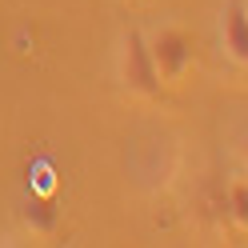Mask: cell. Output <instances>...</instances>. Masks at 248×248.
<instances>
[{
    "instance_id": "obj_1",
    "label": "cell",
    "mask_w": 248,
    "mask_h": 248,
    "mask_svg": "<svg viewBox=\"0 0 248 248\" xmlns=\"http://www.w3.org/2000/svg\"><path fill=\"white\" fill-rule=\"evenodd\" d=\"M120 80L128 92H136L144 100H156L164 88L156 64H152V52H148V36L136 32V28L124 32V40H120Z\"/></svg>"
},
{
    "instance_id": "obj_2",
    "label": "cell",
    "mask_w": 248,
    "mask_h": 248,
    "mask_svg": "<svg viewBox=\"0 0 248 248\" xmlns=\"http://www.w3.org/2000/svg\"><path fill=\"white\" fill-rule=\"evenodd\" d=\"M148 52H152V64H156L164 84L180 80L188 72V64H192V40L176 24H160L156 32H148Z\"/></svg>"
},
{
    "instance_id": "obj_3",
    "label": "cell",
    "mask_w": 248,
    "mask_h": 248,
    "mask_svg": "<svg viewBox=\"0 0 248 248\" xmlns=\"http://www.w3.org/2000/svg\"><path fill=\"white\" fill-rule=\"evenodd\" d=\"M220 48L232 64L248 68V0L220 4Z\"/></svg>"
},
{
    "instance_id": "obj_4",
    "label": "cell",
    "mask_w": 248,
    "mask_h": 248,
    "mask_svg": "<svg viewBox=\"0 0 248 248\" xmlns=\"http://www.w3.org/2000/svg\"><path fill=\"white\" fill-rule=\"evenodd\" d=\"M20 224L32 232V236H56L60 228V208L52 204L48 192H28L20 204Z\"/></svg>"
},
{
    "instance_id": "obj_5",
    "label": "cell",
    "mask_w": 248,
    "mask_h": 248,
    "mask_svg": "<svg viewBox=\"0 0 248 248\" xmlns=\"http://www.w3.org/2000/svg\"><path fill=\"white\" fill-rule=\"evenodd\" d=\"M228 216L240 228H248V180H232L228 184Z\"/></svg>"
},
{
    "instance_id": "obj_6",
    "label": "cell",
    "mask_w": 248,
    "mask_h": 248,
    "mask_svg": "<svg viewBox=\"0 0 248 248\" xmlns=\"http://www.w3.org/2000/svg\"><path fill=\"white\" fill-rule=\"evenodd\" d=\"M240 152H244V164H248V132H244V140H240Z\"/></svg>"
}]
</instances>
